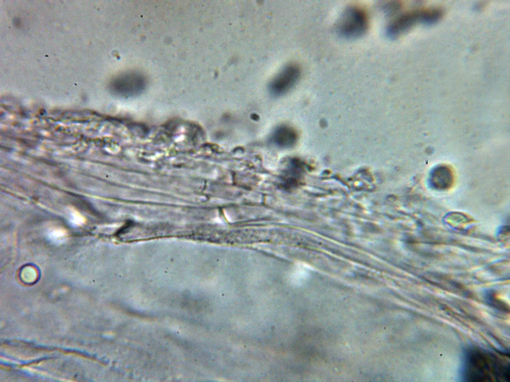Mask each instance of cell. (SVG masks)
Masks as SVG:
<instances>
[{"mask_svg": "<svg viewBox=\"0 0 510 382\" xmlns=\"http://www.w3.org/2000/svg\"><path fill=\"white\" fill-rule=\"evenodd\" d=\"M465 363L466 378L469 381H509V364L494 354L474 350L468 353Z\"/></svg>", "mask_w": 510, "mask_h": 382, "instance_id": "6da1fadb", "label": "cell"}, {"mask_svg": "<svg viewBox=\"0 0 510 382\" xmlns=\"http://www.w3.org/2000/svg\"><path fill=\"white\" fill-rule=\"evenodd\" d=\"M369 24L366 11L359 6L352 5L341 14L337 23V29L344 37L356 38L367 32Z\"/></svg>", "mask_w": 510, "mask_h": 382, "instance_id": "7a4b0ae2", "label": "cell"}, {"mask_svg": "<svg viewBox=\"0 0 510 382\" xmlns=\"http://www.w3.org/2000/svg\"><path fill=\"white\" fill-rule=\"evenodd\" d=\"M146 84L145 77L141 73L129 71L116 77L111 83V87L116 94L129 96L141 93Z\"/></svg>", "mask_w": 510, "mask_h": 382, "instance_id": "3957f363", "label": "cell"}, {"mask_svg": "<svg viewBox=\"0 0 510 382\" xmlns=\"http://www.w3.org/2000/svg\"><path fill=\"white\" fill-rule=\"evenodd\" d=\"M425 22V9L404 12L395 17L386 28L387 35L396 38L412 28L419 22Z\"/></svg>", "mask_w": 510, "mask_h": 382, "instance_id": "277c9868", "label": "cell"}, {"mask_svg": "<svg viewBox=\"0 0 510 382\" xmlns=\"http://www.w3.org/2000/svg\"><path fill=\"white\" fill-rule=\"evenodd\" d=\"M300 68L296 64H289L271 81L269 89L272 94L280 95L288 91L298 81Z\"/></svg>", "mask_w": 510, "mask_h": 382, "instance_id": "5b68a950", "label": "cell"}, {"mask_svg": "<svg viewBox=\"0 0 510 382\" xmlns=\"http://www.w3.org/2000/svg\"><path fill=\"white\" fill-rule=\"evenodd\" d=\"M454 181L451 169L446 165H439L434 168L430 175L431 186L435 189L444 190L449 189Z\"/></svg>", "mask_w": 510, "mask_h": 382, "instance_id": "8992f818", "label": "cell"}, {"mask_svg": "<svg viewBox=\"0 0 510 382\" xmlns=\"http://www.w3.org/2000/svg\"><path fill=\"white\" fill-rule=\"evenodd\" d=\"M295 139V133L292 129L287 127L279 128L274 135V140L275 143L284 147L291 146L294 143Z\"/></svg>", "mask_w": 510, "mask_h": 382, "instance_id": "52a82bcc", "label": "cell"}, {"mask_svg": "<svg viewBox=\"0 0 510 382\" xmlns=\"http://www.w3.org/2000/svg\"><path fill=\"white\" fill-rule=\"evenodd\" d=\"M402 6L400 1H391L385 3L383 6V9L388 16H392L399 11Z\"/></svg>", "mask_w": 510, "mask_h": 382, "instance_id": "ba28073f", "label": "cell"}]
</instances>
